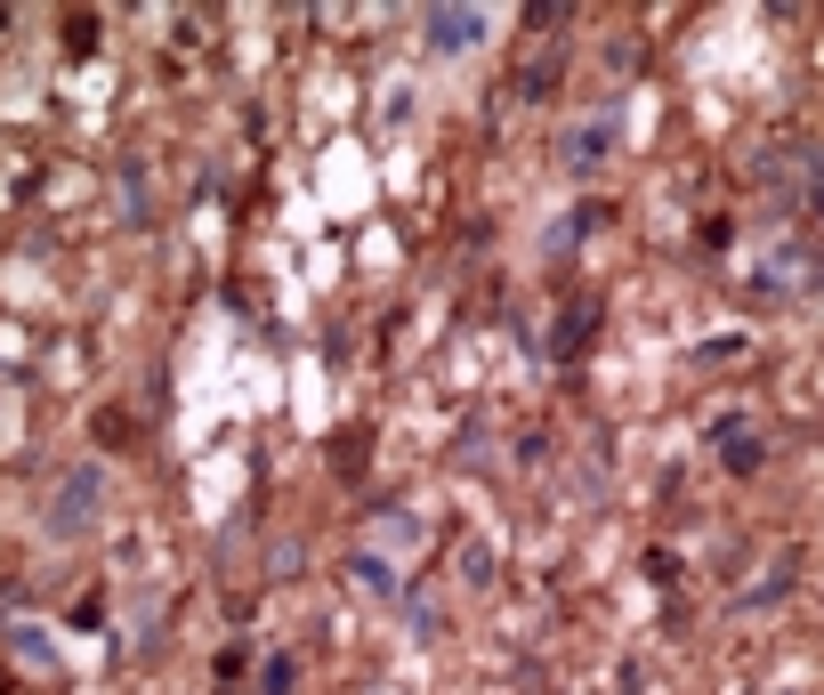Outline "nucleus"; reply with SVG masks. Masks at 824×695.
I'll return each mask as SVG.
<instances>
[{
	"instance_id": "nucleus-1",
	"label": "nucleus",
	"mask_w": 824,
	"mask_h": 695,
	"mask_svg": "<svg viewBox=\"0 0 824 695\" xmlns=\"http://www.w3.org/2000/svg\"><path fill=\"white\" fill-rule=\"evenodd\" d=\"M485 25L478 16H428V40H437V49H461V40H478Z\"/></svg>"
}]
</instances>
